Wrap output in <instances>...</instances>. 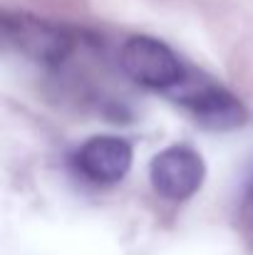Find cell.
I'll return each instance as SVG.
<instances>
[{
  "label": "cell",
  "instance_id": "obj_1",
  "mask_svg": "<svg viewBox=\"0 0 253 255\" xmlns=\"http://www.w3.org/2000/svg\"><path fill=\"white\" fill-rule=\"evenodd\" d=\"M119 62L129 80L149 89H174L184 80L176 55L154 37H129L119 52Z\"/></svg>",
  "mask_w": 253,
  "mask_h": 255
},
{
  "label": "cell",
  "instance_id": "obj_2",
  "mask_svg": "<svg viewBox=\"0 0 253 255\" xmlns=\"http://www.w3.org/2000/svg\"><path fill=\"white\" fill-rule=\"evenodd\" d=\"M174 89H179V102L194 114V119H199L209 129L226 131V129H236L246 122L244 104L224 87H216L211 82L196 85L184 77Z\"/></svg>",
  "mask_w": 253,
  "mask_h": 255
},
{
  "label": "cell",
  "instance_id": "obj_3",
  "mask_svg": "<svg viewBox=\"0 0 253 255\" xmlns=\"http://www.w3.org/2000/svg\"><path fill=\"white\" fill-rule=\"evenodd\" d=\"M204 159L191 146H169L152 159V186L171 201H184L194 196L204 183Z\"/></svg>",
  "mask_w": 253,
  "mask_h": 255
},
{
  "label": "cell",
  "instance_id": "obj_4",
  "mask_svg": "<svg viewBox=\"0 0 253 255\" xmlns=\"http://www.w3.org/2000/svg\"><path fill=\"white\" fill-rule=\"evenodd\" d=\"M2 30H5V37L27 57L37 60V62H45V65H52V62H60L67 57L70 52V37L67 32H62L60 27L45 22V20H37L32 15H25V12H7L2 17Z\"/></svg>",
  "mask_w": 253,
  "mask_h": 255
},
{
  "label": "cell",
  "instance_id": "obj_5",
  "mask_svg": "<svg viewBox=\"0 0 253 255\" xmlns=\"http://www.w3.org/2000/svg\"><path fill=\"white\" fill-rule=\"evenodd\" d=\"M132 166V146L119 136H94L77 151V171L94 183H117Z\"/></svg>",
  "mask_w": 253,
  "mask_h": 255
},
{
  "label": "cell",
  "instance_id": "obj_6",
  "mask_svg": "<svg viewBox=\"0 0 253 255\" xmlns=\"http://www.w3.org/2000/svg\"><path fill=\"white\" fill-rule=\"evenodd\" d=\"M241 213H244V228H246V236L253 241V181L249 183V188H246V198H244V208H241Z\"/></svg>",
  "mask_w": 253,
  "mask_h": 255
}]
</instances>
